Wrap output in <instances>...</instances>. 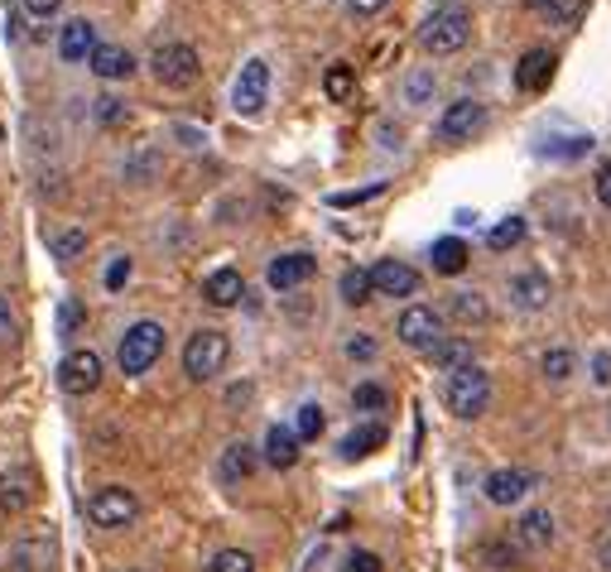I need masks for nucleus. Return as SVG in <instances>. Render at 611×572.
Here are the masks:
<instances>
[{
    "label": "nucleus",
    "mask_w": 611,
    "mask_h": 572,
    "mask_svg": "<svg viewBox=\"0 0 611 572\" xmlns=\"http://www.w3.org/2000/svg\"><path fill=\"white\" fill-rule=\"evenodd\" d=\"M472 39V15L462 6H438L429 20L419 24V44L433 53V58H448V53L468 48Z\"/></svg>",
    "instance_id": "obj_1"
},
{
    "label": "nucleus",
    "mask_w": 611,
    "mask_h": 572,
    "mask_svg": "<svg viewBox=\"0 0 611 572\" xmlns=\"http://www.w3.org/2000/svg\"><path fill=\"white\" fill-rule=\"evenodd\" d=\"M443 404L453 409L458 419H482L486 404H491V376L482 366H462L448 376L443 385Z\"/></svg>",
    "instance_id": "obj_2"
},
{
    "label": "nucleus",
    "mask_w": 611,
    "mask_h": 572,
    "mask_svg": "<svg viewBox=\"0 0 611 572\" xmlns=\"http://www.w3.org/2000/svg\"><path fill=\"white\" fill-rule=\"evenodd\" d=\"M159 356H164V327H159V323H136V327H126L121 352H116V366H121V376H144Z\"/></svg>",
    "instance_id": "obj_3"
},
{
    "label": "nucleus",
    "mask_w": 611,
    "mask_h": 572,
    "mask_svg": "<svg viewBox=\"0 0 611 572\" xmlns=\"http://www.w3.org/2000/svg\"><path fill=\"white\" fill-rule=\"evenodd\" d=\"M227 356H232V342H227V332H193L189 337V347H183V370H189L193 380H212V376H222V366H227Z\"/></svg>",
    "instance_id": "obj_4"
},
{
    "label": "nucleus",
    "mask_w": 611,
    "mask_h": 572,
    "mask_svg": "<svg viewBox=\"0 0 611 572\" xmlns=\"http://www.w3.org/2000/svg\"><path fill=\"white\" fill-rule=\"evenodd\" d=\"M150 68H154V77H159V87L189 91V87L197 83V73H203V63H197L193 44H159L154 58H150Z\"/></svg>",
    "instance_id": "obj_5"
},
{
    "label": "nucleus",
    "mask_w": 611,
    "mask_h": 572,
    "mask_svg": "<svg viewBox=\"0 0 611 572\" xmlns=\"http://www.w3.org/2000/svg\"><path fill=\"white\" fill-rule=\"evenodd\" d=\"M53 558H58V539H53L49 525L24 529L10 549V568L6 572H53Z\"/></svg>",
    "instance_id": "obj_6"
},
{
    "label": "nucleus",
    "mask_w": 611,
    "mask_h": 572,
    "mask_svg": "<svg viewBox=\"0 0 611 572\" xmlns=\"http://www.w3.org/2000/svg\"><path fill=\"white\" fill-rule=\"evenodd\" d=\"M395 332H400V342L409 352H438L443 347V317H438L429 303H409V309L400 313V323H395Z\"/></svg>",
    "instance_id": "obj_7"
},
{
    "label": "nucleus",
    "mask_w": 611,
    "mask_h": 572,
    "mask_svg": "<svg viewBox=\"0 0 611 572\" xmlns=\"http://www.w3.org/2000/svg\"><path fill=\"white\" fill-rule=\"evenodd\" d=\"M136 515H140V500H136V490H126V486H101L97 496L87 500V520L97 529H126Z\"/></svg>",
    "instance_id": "obj_8"
},
{
    "label": "nucleus",
    "mask_w": 611,
    "mask_h": 572,
    "mask_svg": "<svg viewBox=\"0 0 611 572\" xmlns=\"http://www.w3.org/2000/svg\"><path fill=\"white\" fill-rule=\"evenodd\" d=\"M265 101H270V63L250 58L242 68V77H236V87H232V106L246 116V121H256V116L265 111Z\"/></svg>",
    "instance_id": "obj_9"
},
{
    "label": "nucleus",
    "mask_w": 611,
    "mask_h": 572,
    "mask_svg": "<svg viewBox=\"0 0 611 572\" xmlns=\"http://www.w3.org/2000/svg\"><path fill=\"white\" fill-rule=\"evenodd\" d=\"M482 126H486V106L476 101V97H462V101H453L443 116H438L433 136L443 140V144H462V140H472Z\"/></svg>",
    "instance_id": "obj_10"
},
{
    "label": "nucleus",
    "mask_w": 611,
    "mask_h": 572,
    "mask_svg": "<svg viewBox=\"0 0 611 572\" xmlns=\"http://www.w3.org/2000/svg\"><path fill=\"white\" fill-rule=\"evenodd\" d=\"M58 385L68 395H92L101 385V356L92 347H73L68 356H63V366H58Z\"/></svg>",
    "instance_id": "obj_11"
},
{
    "label": "nucleus",
    "mask_w": 611,
    "mask_h": 572,
    "mask_svg": "<svg viewBox=\"0 0 611 572\" xmlns=\"http://www.w3.org/2000/svg\"><path fill=\"white\" fill-rule=\"evenodd\" d=\"M371 284H376L380 299H415L419 294V270L405 260H380L371 270Z\"/></svg>",
    "instance_id": "obj_12"
},
{
    "label": "nucleus",
    "mask_w": 611,
    "mask_h": 572,
    "mask_svg": "<svg viewBox=\"0 0 611 572\" xmlns=\"http://www.w3.org/2000/svg\"><path fill=\"white\" fill-rule=\"evenodd\" d=\"M482 490H486L491 505H515V500H525L529 490H535V476H529L525 467H501V472L486 476Z\"/></svg>",
    "instance_id": "obj_13"
},
{
    "label": "nucleus",
    "mask_w": 611,
    "mask_h": 572,
    "mask_svg": "<svg viewBox=\"0 0 611 572\" xmlns=\"http://www.w3.org/2000/svg\"><path fill=\"white\" fill-rule=\"evenodd\" d=\"M101 48V39H97V24L92 20H73V24H63L58 30V53H63V63H92V53Z\"/></svg>",
    "instance_id": "obj_14"
},
{
    "label": "nucleus",
    "mask_w": 611,
    "mask_h": 572,
    "mask_svg": "<svg viewBox=\"0 0 611 572\" xmlns=\"http://www.w3.org/2000/svg\"><path fill=\"white\" fill-rule=\"evenodd\" d=\"M318 270V260L309 256V250H294V256H280V260H270V270H265V279H270V289H299V284H309Z\"/></svg>",
    "instance_id": "obj_15"
},
{
    "label": "nucleus",
    "mask_w": 611,
    "mask_h": 572,
    "mask_svg": "<svg viewBox=\"0 0 611 572\" xmlns=\"http://www.w3.org/2000/svg\"><path fill=\"white\" fill-rule=\"evenodd\" d=\"M554 63H559V58H554L549 48H529L521 58V68H515V87H521V91H544L554 83Z\"/></svg>",
    "instance_id": "obj_16"
},
{
    "label": "nucleus",
    "mask_w": 611,
    "mask_h": 572,
    "mask_svg": "<svg viewBox=\"0 0 611 572\" xmlns=\"http://www.w3.org/2000/svg\"><path fill=\"white\" fill-rule=\"evenodd\" d=\"M87 68L97 73L101 83H121V77L136 73V58H130V48H121V44H101L97 53H92Z\"/></svg>",
    "instance_id": "obj_17"
},
{
    "label": "nucleus",
    "mask_w": 611,
    "mask_h": 572,
    "mask_svg": "<svg viewBox=\"0 0 611 572\" xmlns=\"http://www.w3.org/2000/svg\"><path fill=\"white\" fill-rule=\"evenodd\" d=\"M511 299H515V309H544V303L554 299V289H549V279H544L539 270H525V274H515L511 279Z\"/></svg>",
    "instance_id": "obj_18"
},
{
    "label": "nucleus",
    "mask_w": 611,
    "mask_h": 572,
    "mask_svg": "<svg viewBox=\"0 0 611 572\" xmlns=\"http://www.w3.org/2000/svg\"><path fill=\"white\" fill-rule=\"evenodd\" d=\"M515 543L521 549H549L554 543V515L549 510H529V515H521V525H515Z\"/></svg>",
    "instance_id": "obj_19"
},
{
    "label": "nucleus",
    "mask_w": 611,
    "mask_h": 572,
    "mask_svg": "<svg viewBox=\"0 0 611 572\" xmlns=\"http://www.w3.org/2000/svg\"><path fill=\"white\" fill-rule=\"evenodd\" d=\"M265 462H270V467H280V472L294 467V462H299V433L285 429V423H275V429L265 433Z\"/></svg>",
    "instance_id": "obj_20"
},
{
    "label": "nucleus",
    "mask_w": 611,
    "mask_h": 572,
    "mask_svg": "<svg viewBox=\"0 0 611 572\" xmlns=\"http://www.w3.org/2000/svg\"><path fill=\"white\" fill-rule=\"evenodd\" d=\"M30 500H34V476H30V472L15 467V472L0 476V510H6V515H20Z\"/></svg>",
    "instance_id": "obj_21"
},
{
    "label": "nucleus",
    "mask_w": 611,
    "mask_h": 572,
    "mask_svg": "<svg viewBox=\"0 0 611 572\" xmlns=\"http://www.w3.org/2000/svg\"><path fill=\"white\" fill-rule=\"evenodd\" d=\"M242 294H246V279L236 274V270H212L207 284H203V299L217 303V309H232V303H242Z\"/></svg>",
    "instance_id": "obj_22"
},
{
    "label": "nucleus",
    "mask_w": 611,
    "mask_h": 572,
    "mask_svg": "<svg viewBox=\"0 0 611 572\" xmlns=\"http://www.w3.org/2000/svg\"><path fill=\"white\" fill-rule=\"evenodd\" d=\"M376 447H385V423H362V429H352L347 438H342V457L347 462H356V457H366V452H376Z\"/></svg>",
    "instance_id": "obj_23"
},
{
    "label": "nucleus",
    "mask_w": 611,
    "mask_h": 572,
    "mask_svg": "<svg viewBox=\"0 0 611 572\" xmlns=\"http://www.w3.org/2000/svg\"><path fill=\"white\" fill-rule=\"evenodd\" d=\"M222 482L236 486V482H246L250 472H256V452H250V443H232L227 452H222Z\"/></svg>",
    "instance_id": "obj_24"
},
{
    "label": "nucleus",
    "mask_w": 611,
    "mask_h": 572,
    "mask_svg": "<svg viewBox=\"0 0 611 572\" xmlns=\"http://www.w3.org/2000/svg\"><path fill=\"white\" fill-rule=\"evenodd\" d=\"M433 270L438 274H462V270H468V241H458V236L433 241Z\"/></svg>",
    "instance_id": "obj_25"
},
{
    "label": "nucleus",
    "mask_w": 611,
    "mask_h": 572,
    "mask_svg": "<svg viewBox=\"0 0 611 572\" xmlns=\"http://www.w3.org/2000/svg\"><path fill=\"white\" fill-rule=\"evenodd\" d=\"M342 299H347L352 309H366V303L376 299V284H371V270H347V274H342Z\"/></svg>",
    "instance_id": "obj_26"
},
{
    "label": "nucleus",
    "mask_w": 611,
    "mask_h": 572,
    "mask_svg": "<svg viewBox=\"0 0 611 572\" xmlns=\"http://www.w3.org/2000/svg\"><path fill=\"white\" fill-rule=\"evenodd\" d=\"M521 241H525V217H506V222H496L486 231V246L491 250H515Z\"/></svg>",
    "instance_id": "obj_27"
},
{
    "label": "nucleus",
    "mask_w": 611,
    "mask_h": 572,
    "mask_svg": "<svg viewBox=\"0 0 611 572\" xmlns=\"http://www.w3.org/2000/svg\"><path fill=\"white\" fill-rule=\"evenodd\" d=\"M433 361L443 366L448 376H453V370H462V366H476V361H472V342H462V337L448 342V337H443V347L433 352Z\"/></svg>",
    "instance_id": "obj_28"
},
{
    "label": "nucleus",
    "mask_w": 611,
    "mask_h": 572,
    "mask_svg": "<svg viewBox=\"0 0 611 572\" xmlns=\"http://www.w3.org/2000/svg\"><path fill=\"white\" fill-rule=\"evenodd\" d=\"M448 313H453L458 323H486V317H491L482 294H453V299H448Z\"/></svg>",
    "instance_id": "obj_29"
},
{
    "label": "nucleus",
    "mask_w": 611,
    "mask_h": 572,
    "mask_svg": "<svg viewBox=\"0 0 611 572\" xmlns=\"http://www.w3.org/2000/svg\"><path fill=\"white\" fill-rule=\"evenodd\" d=\"M83 250H87V231H83V226H68V231L53 236V256H58L63 265H73Z\"/></svg>",
    "instance_id": "obj_30"
},
{
    "label": "nucleus",
    "mask_w": 611,
    "mask_h": 572,
    "mask_svg": "<svg viewBox=\"0 0 611 572\" xmlns=\"http://www.w3.org/2000/svg\"><path fill=\"white\" fill-rule=\"evenodd\" d=\"M352 87H356V73L347 68V63H332L328 77H323V91H328V97H332V101H347Z\"/></svg>",
    "instance_id": "obj_31"
},
{
    "label": "nucleus",
    "mask_w": 611,
    "mask_h": 572,
    "mask_svg": "<svg viewBox=\"0 0 611 572\" xmlns=\"http://www.w3.org/2000/svg\"><path fill=\"white\" fill-rule=\"evenodd\" d=\"M323 404H303L299 409V419H294V433H299V443H313L318 433H323Z\"/></svg>",
    "instance_id": "obj_32"
},
{
    "label": "nucleus",
    "mask_w": 611,
    "mask_h": 572,
    "mask_svg": "<svg viewBox=\"0 0 611 572\" xmlns=\"http://www.w3.org/2000/svg\"><path fill=\"white\" fill-rule=\"evenodd\" d=\"M352 404L362 409V414H380V409L390 404V395H385L380 385H356V390H352Z\"/></svg>",
    "instance_id": "obj_33"
},
{
    "label": "nucleus",
    "mask_w": 611,
    "mask_h": 572,
    "mask_svg": "<svg viewBox=\"0 0 611 572\" xmlns=\"http://www.w3.org/2000/svg\"><path fill=\"white\" fill-rule=\"evenodd\" d=\"M539 370H544V376H549V380H568V376H574V352H564V347L544 352Z\"/></svg>",
    "instance_id": "obj_34"
},
{
    "label": "nucleus",
    "mask_w": 611,
    "mask_h": 572,
    "mask_svg": "<svg viewBox=\"0 0 611 572\" xmlns=\"http://www.w3.org/2000/svg\"><path fill=\"white\" fill-rule=\"evenodd\" d=\"M207 572H256V558L242 553V549H222L217 558H212Z\"/></svg>",
    "instance_id": "obj_35"
},
{
    "label": "nucleus",
    "mask_w": 611,
    "mask_h": 572,
    "mask_svg": "<svg viewBox=\"0 0 611 572\" xmlns=\"http://www.w3.org/2000/svg\"><path fill=\"white\" fill-rule=\"evenodd\" d=\"M582 10H588V0H549V6H544V15H549L554 24H578Z\"/></svg>",
    "instance_id": "obj_36"
},
{
    "label": "nucleus",
    "mask_w": 611,
    "mask_h": 572,
    "mask_svg": "<svg viewBox=\"0 0 611 572\" xmlns=\"http://www.w3.org/2000/svg\"><path fill=\"white\" fill-rule=\"evenodd\" d=\"M77 327H83V303L63 299L58 303V332H63V337H77Z\"/></svg>",
    "instance_id": "obj_37"
},
{
    "label": "nucleus",
    "mask_w": 611,
    "mask_h": 572,
    "mask_svg": "<svg viewBox=\"0 0 611 572\" xmlns=\"http://www.w3.org/2000/svg\"><path fill=\"white\" fill-rule=\"evenodd\" d=\"M97 121H101V126H121V121H126V101L101 97V101H97Z\"/></svg>",
    "instance_id": "obj_38"
},
{
    "label": "nucleus",
    "mask_w": 611,
    "mask_h": 572,
    "mask_svg": "<svg viewBox=\"0 0 611 572\" xmlns=\"http://www.w3.org/2000/svg\"><path fill=\"white\" fill-rule=\"evenodd\" d=\"M347 356H352V361H371V356H376V342H371L366 332H356V337L347 342Z\"/></svg>",
    "instance_id": "obj_39"
},
{
    "label": "nucleus",
    "mask_w": 611,
    "mask_h": 572,
    "mask_svg": "<svg viewBox=\"0 0 611 572\" xmlns=\"http://www.w3.org/2000/svg\"><path fill=\"white\" fill-rule=\"evenodd\" d=\"M15 332H20V323H15V313H10V303L0 299V347L6 342H15Z\"/></svg>",
    "instance_id": "obj_40"
},
{
    "label": "nucleus",
    "mask_w": 611,
    "mask_h": 572,
    "mask_svg": "<svg viewBox=\"0 0 611 572\" xmlns=\"http://www.w3.org/2000/svg\"><path fill=\"white\" fill-rule=\"evenodd\" d=\"M390 6V0H347V10L356 20H371V15H380V10Z\"/></svg>",
    "instance_id": "obj_41"
},
{
    "label": "nucleus",
    "mask_w": 611,
    "mask_h": 572,
    "mask_svg": "<svg viewBox=\"0 0 611 572\" xmlns=\"http://www.w3.org/2000/svg\"><path fill=\"white\" fill-rule=\"evenodd\" d=\"M347 572H385V563L376 553H352L347 558Z\"/></svg>",
    "instance_id": "obj_42"
},
{
    "label": "nucleus",
    "mask_w": 611,
    "mask_h": 572,
    "mask_svg": "<svg viewBox=\"0 0 611 572\" xmlns=\"http://www.w3.org/2000/svg\"><path fill=\"white\" fill-rule=\"evenodd\" d=\"M130 279V260L121 256V260H111V270H106V289H121Z\"/></svg>",
    "instance_id": "obj_43"
},
{
    "label": "nucleus",
    "mask_w": 611,
    "mask_h": 572,
    "mask_svg": "<svg viewBox=\"0 0 611 572\" xmlns=\"http://www.w3.org/2000/svg\"><path fill=\"white\" fill-rule=\"evenodd\" d=\"M58 6H63V0H24V10H30L34 20H49V15H58Z\"/></svg>",
    "instance_id": "obj_44"
},
{
    "label": "nucleus",
    "mask_w": 611,
    "mask_h": 572,
    "mask_svg": "<svg viewBox=\"0 0 611 572\" xmlns=\"http://www.w3.org/2000/svg\"><path fill=\"white\" fill-rule=\"evenodd\" d=\"M409 101H424V97H429V91H433V77L429 73H419V77H409Z\"/></svg>",
    "instance_id": "obj_45"
},
{
    "label": "nucleus",
    "mask_w": 611,
    "mask_h": 572,
    "mask_svg": "<svg viewBox=\"0 0 611 572\" xmlns=\"http://www.w3.org/2000/svg\"><path fill=\"white\" fill-rule=\"evenodd\" d=\"M597 203H602V207H611V164H602V169H597Z\"/></svg>",
    "instance_id": "obj_46"
},
{
    "label": "nucleus",
    "mask_w": 611,
    "mask_h": 572,
    "mask_svg": "<svg viewBox=\"0 0 611 572\" xmlns=\"http://www.w3.org/2000/svg\"><path fill=\"white\" fill-rule=\"evenodd\" d=\"M592 380H597V385H611V352H602V356L592 361Z\"/></svg>",
    "instance_id": "obj_47"
},
{
    "label": "nucleus",
    "mask_w": 611,
    "mask_h": 572,
    "mask_svg": "<svg viewBox=\"0 0 611 572\" xmlns=\"http://www.w3.org/2000/svg\"><path fill=\"white\" fill-rule=\"evenodd\" d=\"M597 558H602V568H607V572H611V535H607V539H602V549H597Z\"/></svg>",
    "instance_id": "obj_48"
},
{
    "label": "nucleus",
    "mask_w": 611,
    "mask_h": 572,
    "mask_svg": "<svg viewBox=\"0 0 611 572\" xmlns=\"http://www.w3.org/2000/svg\"><path fill=\"white\" fill-rule=\"evenodd\" d=\"M525 6H529V10H539V15H544V6H549V0H525Z\"/></svg>",
    "instance_id": "obj_49"
}]
</instances>
